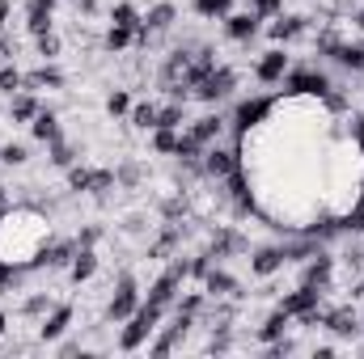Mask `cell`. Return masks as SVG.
Listing matches in <instances>:
<instances>
[{
  "label": "cell",
  "mask_w": 364,
  "mask_h": 359,
  "mask_svg": "<svg viewBox=\"0 0 364 359\" xmlns=\"http://www.w3.org/2000/svg\"><path fill=\"white\" fill-rule=\"evenodd\" d=\"M51 220L43 207L30 203H9L0 211V263L21 270H38V258L51 241Z\"/></svg>",
  "instance_id": "cell-1"
},
{
  "label": "cell",
  "mask_w": 364,
  "mask_h": 359,
  "mask_svg": "<svg viewBox=\"0 0 364 359\" xmlns=\"http://www.w3.org/2000/svg\"><path fill=\"white\" fill-rule=\"evenodd\" d=\"M170 309H161V304H153V300H140V309L123 321V330H119V351H140V347H149V338H153V330L161 326V317H166Z\"/></svg>",
  "instance_id": "cell-2"
},
{
  "label": "cell",
  "mask_w": 364,
  "mask_h": 359,
  "mask_svg": "<svg viewBox=\"0 0 364 359\" xmlns=\"http://www.w3.org/2000/svg\"><path fill=\"white\" fill-rule=\"evenodd\" d=\"M275 93H250V97H237L233 101V114H229V131L233 136H246V131H255L267 114L275 110Z\"/></svg>",
  "instance_id": "cell-3"
},
{
  "label": "cell",
  "mask_w": 364,
  "mask_h": 359,
  "mask_svg": "<svg viewBox=\"0 0 364 359\" xmlns=\"http://www.w3.org/2000/svg\"><path fill=\"white\" fill-rule=\"evenodd\" d=\"M279 85H284V97H322L335 81H331V72L318 68V64H296V68H288V77H284Z\"/></svg>",
  "instance_id": "cell-4"
},
{
  "label": "cell",
  "mask_w": 364,
  "mask_h": 359,
  "mask_svg": "<svg viewBox=\"0 0 364 359\" xmlns=\"http://www.w3.org/2000/svg\"><path fill=\"white\" fill-rule=\"evenodd\" d=\"M322 330L343 338V343H356L364 334V321H360V304L356 300H343V304H326L322 313Z\"/></svg>",
  "instance_id": "cell-5"
},
{
  "label": "cell",
  "mask_w": 364,
  "mask_h": 359,
  "mask_svg": "<svg viewBox=\"0 0 364 359\" xmlns=\"http://www.w3.org/2000/svg\"><path fill=\"white\" fill-rule=\"evenodd\" d=\"M233 93H237V68L216 64V68L203 77V85L191 93V97L203 101V106H225V101H233Z\"/></svg>",
  "instance_id": "cell-6"
},
{
  "label": "cell",
  "mask_w": 364,
  "mask_h": 359,
  "mask_svg": "<svg viewBox=\"0 0 364 359\" xmlns=\"http://www.w3.org/2000/svg\"><path fill=\"white\" fill-rule=\"evenodd\" d=\"M136 309H140V283H136L132 270H123L119 283H114V292H110V300H106V313H102V317L114 321V326H123Z\"/></svg>",
  "instance_id": "cell-7"
},
{
  "label": "cell",
  "mask_w": 364,
  "mask_h": 359,
  "mask_svg": "<svg viewBox=\"0 0 364 359\" xmlns=\"http://www.w3.org/2000/svg\"><path fill=\"white\" fill-rule=\"evenodd\" d=\"M182 287H186V258H174L170 267L149 283V300L161 304V309H174V300H178Z\"/></svg>",
  "instance_id": "cell-8"
},
{
  "label": "cell",
  "mask_w": 364,
  "mask_h": 359,
  "mask_svg": "<svg viewBox=\"0 0 364 359\" xmlns=\"http://www.w3.org/2000/svg\"><path fill=\"white\" fill-rule=\"evenodd\" d=\"M208 254H212V263L242 258V254H250V241H246L242 228H233V224H216V228L208 233Z\"/></svg>",
  "instance_id": "cell-9"
},
{
  "label": "cell",
  "mask_w": 364,
  "mask_h": 359,
  "mask_svg": "<svg viewBox=\"0 0 364 359\" xmlns=\"http://www.w3.org/2000/svg\"><path fill=\"white\" fill-rule=\"evenodd\" d=\"M242 170V153H237V144H208V153H203V178L208 182H225L229 174H237Z\"/></svg>",
  "instance_id": "cell-10"
},
{
  "label": "cell",
  "mask_w": 364,
  "mask_h": 359,
  "mask_svg": "<svg viewBox=\"0 0 364 359\" xmlns=\"http://www.w3.org/2000/svg\"><path fill=\"white\" fill-rule=\"evenodd\" d=\"M288 68H292V55H288V47H267L259 60H255V81L259 85H279L284 77H288Z\"/></svg>",
  "instance_id": "cell-11"
},
{
  "label": "cell",
  "mask_w": 364,
  "mask_h": 359,
  "mask_svg": "<svg viewBox=\"0 0 364 359\" xmlns=\"http://www.w3.org/2000/svg\"><path fill=\"white\" fill-rule=\"evenodd\" d=\"M220 30H225V38H229V43H242V47H250V43L259 38V30H263V17H259L255 9H242V13H229V17H220Z\"/></svg>",
  "instance_id": "cell-12"
},
{
  "label": "cell",
  "mask_w": 364,
  "mask_h": 359,
  "mask_svg": "<svg viewBox=\"0 0 364 359\" xmlns=\"http://www.w3.org/2000/svg\"><path fill=\"white\" fill-rule=\"evenodd\" d=\"M322 296H326L322 287H314V283H296L292 292H284V296H279V309H284V313H288V317L296 321V317H305V313H314L318 304H326Z\"/></svg>",
  "instance_id": "cell-13"
},
{
  "label": "cell",
  "mask_w": 364,
  "mask_h": 359,
  "mask_svg": "<svg viewBox=\"0 0 364 359\" xmlns=\"http://www.w3.org/2000/svg\"><path fill=\"white\" fill-rule=\"evenodd\" d=\"M199 287L216 300V296H233V300H246V292H242V279L233 275V270H225V263H212V270L199 279Z\"/></svg>",
  "instance_id": "cell-14"
},
{
  "label": "cell",
  "mask_w": 364,
  "mask_h": 359,
  "mask_svg": "<svg viewBox=\"0 0 364 359\" xmlns=\"http://www.w3.org/2000/svg\"><path fill=\"white\" fill-rule=\"evenodd\" d=\"M305 34H309V17L305 13H275V21L267 26V38L275 47H288V43H296Z\"/></svg>",
  "instance_id": "cell-15"
},
{
  "label": "cell",
  "mask_w": 364,
  "mask_h": 359,
  "mask_svg": "<svg viewBox=\"0 0 364 359\" xmlns=\"http://www.w3.org/2000/svg\"><path fill=\"white\" fill-rule=\"evenodd\" d=\"M73 321H77V309H73L68 300H55V309L38 321V338H43V343H60V338L73 330Z\"/></svg>",
  "instance_id": "cell-16"
},
{
  "label": "cell",
  "mask_w": 364,
  "mask_h": 359,
  "mask_svg": "<svg viewBox=\"0 0 364 359\" xmlns=\"http://www.w3.org/2000/svg\"><path fill=\"white\" fill-rule=\"evenodd\" d=\"M301 283H314V287L331 292V283H335V254H326V245H322L318 254L305 258V267H301Z\"/></svg>",
  "instance_id": "cell-17"
},
{
  "label": "cell",
  "mask_w": 364,
  "mask_h": 359,
  "mask_svg": "<svg viewBox=\"0 0 364 359\" xmlns=\"http://www.w3.org/2000/svg\"><path fill=\"white\" fill-rule=\"evenodd\" d=\"M250 275L255 279H272L279 270L288 267V254H284V245H259V250H250Z\"/></svg>",
  "instance_id": "cell-18"
},
{
  "label": "cell",
  "mask_w": 364,
  "mask_h": 359,
  "mask_svg": "<svg viewBox=\"0 0 364 359\" xmlns=\"http://www.w3.org/2000/svg\"><path fill=\"white\" fill-rule=\"evenodd\" d=\"M186 131H191L195 140H203V144H216V140L229 131V114H220V106H212L208 114L191 118V123H186Z\"/></svg>",
  "instance_id": "cell-19"
},
{
  "label": "cell",
  "mask_w": 364,
  "mask_h": 359,
  "mask_svg": "<svg viewBox=\"0 0 364 359\" xmlns=\"http://www.w3.org/2000/svg\"><path fill=\"white\" fill-rule=\"evenodd\" d=\"M73 254H77V237H51L47 241V250H43V258H38V270H68L73 263Z\"/></svg>",
  "instance_id": "cell-20"
},
{
  "label": "cell",
  "mask_w": 364,
  "mask_h": 359,
  "mask_svg": "<svg viewBox=\"0 0 364 359\" xmlns=\"http://www.w3.org/2000/svg\"><path fill=\"white\" fill-rule=\"evenodd\" d=\"M68 85V77L51 64V60H43L38 68H30L26 72V81H21V89H30V93H38V89H64Z\"/></svg>",
  "instance_id": "cell-21"
},
{
  "label": "cell",
  "mask_w": 364,
  "mask_h": 359,
  "mask_svg": "<svg viewBox=\"0 0 364 359\" xmlns=\"http://www.w3.org/2000/svg\"><path fill=\"white\" fill-rule=\"evenodd\" d=\"M288 330H292V317H288V313L275 304L272 313H267V317L255 326V343H259V347H267V343H275V338H284Z\"/></svg>",
  "instance_id": "cell-22"
},
{
  "label": "cell",
  "mask_w": 364,
  "mask_h": 359,
  "mask_svg": "<svg viewBox=\"0 0 364 359\" xmlns=\"http://www.w3.org/2000/svg\"><path fill=\"white\" fill-rule=\"evenodd\" d=\"M55 4L60 0H26V30L30 34L55 30Z\"/></svg>",
  "instance_id": "cell-23"
},
{
  "label": "cell",
  "mask_w": 364,
  "mask_h": 359,
  "mask_svg": "<svg viewBox=\"0 0 364 359\" xmlns=\"http://www.w3.org/2000/svg\"><path fill=\"white\" fill-rule=\"evenodd\" d=\"M30 136H34L38 144H51V140H60V136H64V123H60V114H55L51 106H43V110L30 118Z\"/></svg>",
  "instance_id": "cell-24"
},
{
  "label": "cell",
  "mask_w": 364,
  "mask_h": 359,
  "mask_svg": "<svg viewBox=\"0 0 364 359\" xmlns=\"http://www.w3.org/2000/svg\"><path fill=\"white\" fill-rule=\"evenodd\" d=\"M97 275V245H77L73 263H68V279L73 283H90Z\"/></svg>",
  "instance_id": "cell-25"
},
{
  "label": "cell",
  "mask_w": 364,
  "mask_h": 359,
  "mask_svg": "<svg viewBox=\"0 0 364 359\" xmlns=\"http://www.w3.org/2000/svg\"><path fill=\"white\" fill-rule=\"evenodd\" d=\"M43 110V101H38V93L30 89H17L13 97H9V123H30L34 114Z\"/></svg>",
  "instance_id": "cell-26"
},
{
  "label": "cell",
  "mask_w": 364,
  "mask_h": 359,
  "mask_svg": "<svg viewBox=\"0 0 364 359\" xmlns=\"http://www.w3.org/2000/svg\"><path fill=\"white\" fill-rule=\"evenodd\" d=\"M102 47H106L110 55L136 51V30H127V26H106V34H102Z\"/></svg>",
  "instance_id": "cell-27"
},
{
  "label": "cell",
  "mask_w": 364,
  "mask_h": 359,
  "mask_svg": "<svg viewBox=\"0 0 364 359\" xmlns=\"http://www.w3.org/2000/svg\"><path fill=\"white\" fill-rule=\"evenodd\" d=\"M106 21L110 26H127V30H140V21H144V13L132 4V0H119V4H110V13H106Z\"/></svg>",
  "instance_id": "cell-28"
},
{
  "label": "cell",
  "mask_w": 364,
  "mask_h": 359,
  "mask_svg": "<svg viewBox=\"0 0 364 359\" xmlns=\"http://www.w3.org/2000/svg\"><path fill=\"white\" fill-rule=\"evenodd\" d=\"M157 110H161V106L144 97V101H132V114H127V118H132L136 131H153V127H157Z\"/></svg>",
  "instance_id": "cell-29"
},
{
  "label": "cell",
  "mask_w": 364,
  "mask_h": 359,
  "mask_svg": "<svg viewBox=\"0 0 364 359\" xmlns=\"http://www.w3.org/2000/svg\"><path fill=\"white\" fill-rule=\"evenodd\" d=\"M47 161H51L55 170L77 165V144H73V140H64V136H60V140H51V144H47Z\"/></svg>",
  "instance_id": "cell-30"
},
{
  "label": "cell",
  "mask_w": 364,
  "mask_h": 359,
  "mask_svg": "<svg viewBox=\"0 0 364 359\" xmlns=\"http://www.w3.org/2000/svg\"><path fill=\"white\" fill-rule=\"evenodd\" d=\"M203 304H208V292H203V287H195V292H178V300H174V313H182V317H195V321H199Z\"/></svg>",
  "instance_id": "cell-31"
},
{
  "label": "cell",
  "mask_w": 364,
  "mask_h": 359,
  "mask_svg": "<svg viewBox=\"0 0 364 359\" xmlns=\"http://www.w3.org/2000/svg\"><path fill=\"white\" fill-rule=\"evenodd\" d=\"M51 309H55V300H51L47 292H34V296L21 300V317H26V321H43Z\"/></svg>",
  "instance_id": "cell-32"
},
{
  "label": "cell",
  "mask_w": 364,
  "mask_h": 359,
  "mask_svg": "<svg viewBox=\"0 0 364 359\" xmlns=\"http://www.w3.org/2000/svg\"><path fill=\"white\" fill-rule=\"evenodd\" d=\"M191 13L203 17V21H220L233 13V0H191Z\"/></svg>",
  "instance_id": "cell-33"
},
{
  "label": "cell",
  "mask_w": 364,
  "mask_h": 359,
  "mask_svg": "<svg viewBox=\"0 0 364 359\" xmlns=\"http://www.w3.org/2000/svg\"><path fill=\"white\" fill-rule=\"evenodd\" d=\"M34 51H38V60H60V51H64V38L55 34V30H43V34H34Z\"/></svg>",
  "instance_id": "cell-34"
},
{
  "label": "cell",
  "mask_w": 364,
  "mask_h": 359,
  "mask_svg": "<svg viewBox=\"0 0 364 359\" xmlns=\"http://www.w3.org/2000/svg\"><path fill=\"white\" fill-rule=\"evenodd\" d=\"M93 170L97 165H68V190L73 194H93Z\"/></svg>",
  "instance_id": "cell-35"
},
{
  "label": "cell",
  "mask_w": 364,
  "mask_h": 359,
  "mask_svg": "<svg viewBox=\"0 0 364 359\" xmlns=\"http://www.w3.org/2000/svg\"><path fill=\"white\" fill-rule=\"evenodd\" d=\"M182 123H191V118H186V101H174V97H170V101L157 110V127H178L182 131Z\"/></svg>",
  "instance_id": "cell-36"
},
{
  "label": "cell",
  "mask_w": 364,
  "mask_h": 359,
  "mask_svg": "<svg viewBox=\"0 0 364 359\" xmlns=\"http://www.w3.org/2000/svg\"><path fill=\"white\" fill-rule=\"evenodd\" d=\"M339 228H343V237H360L364 233V199H356V203L339 216Z\"/></svg>",
  "instance_id": "cell-37"
},
{
  "label": "cell",
  "mask_w": 364,
  "mask_h": 359,
  "mask_svg": "<svg viewBox=\"0 0 364 359\" xmlns=\"http://www.w3.org/2000/svg\"><path fill=\"white\" fill-rule=\"evenodd\" d=\"M174 148H178V127H153V153L174 157Z\"/></svg>",
  "instance_id": "cell-38"
},
{
  "label": "cell",
  "mask_w": 364,
  "mask_h": 359,
  "mask_svg": "<svg viewBox=\"0 0 364 359\" xmlns=\"http://www.w3.org/2000/svg\"><path fill=\"white\" fill-rule=\"evenodd\" d=\"M21 81H26V72H21L13 60H4V64H0V93H4V97H13V93L21 89Z\"/></svg>",
  "instance_id": "cell-39"
},
{
  "label": "cell",
  "mask_w": 364,
  "mask_h": 359,
  "mask_svg": "<svg viewBox=\"0 0 364 359\" xmlns=\"http://www.w3.org/2000/svg\"><path fill=\"white\" fill-rule=\"evenodd\" d=\"M26 161H30V148H26V144H0V165L21 170Z\"/></svg>",
  "instance_id": "cell-40"
},
{
  "label": "cell",
  "mask_w": 364,
  "mask_h": 359,
  "mask_svg": "<svg viewBox=\"0 0 364 359\" xmlns=\"http://www.w3.org/2000/svg\"><path fill=\"white\" fill-rule=\"evenodd\" d=\"M106 114H110V118H127V114H132V93L114 89L110 97H106Z\"/></svg>",
  "instance_id": "cell-41"
},
{
  "label": "cell",
  "mask_w": 364,
  "mask_h": 359,
  "mask_svg": "<svg viewBox=\"0 0 364 359\" xmlns=\"http://www.w3.org/2000/svg\"><path fill=\"white\" fill-rule=\"evenodd\" d=\"M246 9H255V13L267 21V17H275V13H284V0H246Z\"/></svg>",
  "instance_id": "cell-42"
},
{
  "label": "cell",
  "mask_w": 364,
  "mask_h": 359,
  "mask_svg": "<svg viewBox=\"0 0 364 359\" xmlns=\"http://www.w3.org/2000/svg\"><path fill=\"white\" fill-rule=\"evenodd\" d=\"M114 174H119V186H127V190H132V186H140V165H136V161H123Z\"/></svg>",
  "instance_id": "cell-43"
},
{
  "label": "cell",
  "mask_w": 364,
  "mask_h": 359,
  "mask_svg": "<svg viewBox=\"0 0 364 359\" xmlns=\"http://www.w3.org/2000/svg\"><path fill=\"white\" fill-rule=\"evenodd\" d=\"M97 241H102V224H85L77 233V245H97Z\"/></svg>",
  "instance_id": "cell-44"
},
{
  "label": "cell",
  "mask_w": 364,
  "mask_h": 359,
  "mask_svg": "<svg viewBox=\"0 0 364 359\" xmlns=\"http://www.w3.org/2000/svg\"><path fill=\"white\" fill-rule=\"evenodd\" d=\"M314 359H335V347H331V343H322V347H314Z\"/></svg>",
  "instance_id": "cell-45"
},
{
  "label": "cell",
  "mask_w": 364,
  "mask_h": 359,
  "mask_svg": "<svg viewBox=\"0 0 364 359\" xmlns=\"http://www.w3.org/2000/svg\"><path fill=\"white\" fill-rule=\"evenodd\" d=\"M9 203H13V199H9V186H4V182H0V211H4V207H9Z\"/></svg>",
  "instance_id": "cell-46"
},
{
  "label": "cell",
  "mask_w": 364,
  "mask_h": 359,
  "mask_svg": "<svg viewBox=\"0 0 364 359\" xmlns=\"http://www.w3.org/2000/svg\"><path fill=\"white\" fill-rule=\"evenodd\" d=\"M9 334V313H0V338Z\"/></svg>",
  "instance_id": "cell-47"
},
{
  "label": "cell",
  "mask_w": 364,
  "mask_h": 359,
  "mask_svg": "<svg viewBox=\"0 0 364 359\" xmlns=\"http://www.w3.org/2000/svg\"><path fill=\"white\" fill-rule=\"evenodd\" d=\"M360 351H364V334H360Z\"/></svg>",
  "instance_id": "cell-48"
},
{
  "label": "cell",
  "mask_w": 364,
  "mask_h": 359,
  "mask_svg": "<svg viewBox=\"0 0 364 359\" xmlns=\"http://www.w3.org/2000/svg\"><path fill=\"white\" fill-rule=\"evenodd\" d=\"M360 13H364V0H360Z\"/></svg>",
  "instance_id": "cell-49"
},
{
  "label": "cell",
  "mask_w": 364,
  "mask_h": 359,
  "mask_svg": "<svg viewBox=\"0 0 364 359\" xmlns=\"http://www.w3.org/2000/svg\"><path fill=\"white\" fill-rule=\"evenodd\" d=\"M360 245H364V233H360Z\"/></svg>",
  "instance_id": "cell-50"
},
{
  "label": "cell",
  "mask_w": 364,
  "mask_h": 359,
  "mask_svg": "<svg viewBox=\"0 0 364 359\" xmlns=\"http://www.w3.org/2000/svg\"><path fill=\"white\" fill-rule=\"evenodd\" d=\"M0 26H4V21H0Z\"/></svg>",
  "instance_id": "cell-51"
}]
</instances>
